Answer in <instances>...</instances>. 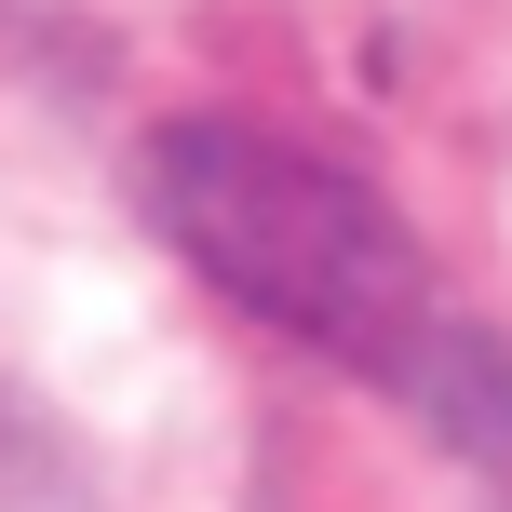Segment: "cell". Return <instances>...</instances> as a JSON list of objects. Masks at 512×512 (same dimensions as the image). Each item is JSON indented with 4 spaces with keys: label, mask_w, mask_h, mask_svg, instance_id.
Here are the masks:
<instances>
[{
    "label": "cell",
    "mask_w": 512,
    "mask_h": 512,
    "mask_svg": "<svg viewBox=\"0 0 512 512\" xmlns=\"http://www.w3.org/2000/svg\"><path fill=\"white\" fill-rule=\"evenodd\" d=\"M135 189H149V230L216 297H243L297 351L351 364L418 432H445L459 459H486L512 486V351L351 162L297 149V135H256V122H162Z\"/></svg>",
    "instance_id": "obj_1"
}]
</instances>
